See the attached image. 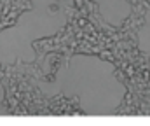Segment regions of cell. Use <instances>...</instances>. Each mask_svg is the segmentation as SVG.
Returning <instances> with one entry per match:
<instances>
[{
	"label": "cell",
	"instance_id": "obj_2",
	"mask_svg": "<svg viewBox=\"0 0 150 126\" xmlns=\"http://www.w3.org/2000/svg\"><path fill=\"white\" fill-rule=\"evenodd\" d=\"M138 47L148 58V65H150V0H148V11L145 12V21L138 32Z\"/></svg>",
	"mask_w": 150,
	"mask_h": 126
},
{
	"label": "cell",
	"instance_id": "obj_1",
	"mask_svg": "<svg viewBox=\"0 0 150 126\" xmlns=\"http://www.w3.org/2000/svg\"><path fill=\"white\" fill-rule=\"evenodd\" d=\"M96 2L101 7L103 18L114 26H119L131 14V5L126 0H96Z\"/></svg>",
	"mask_w": 150,
	"mask_h": 126
}]
</instances>
